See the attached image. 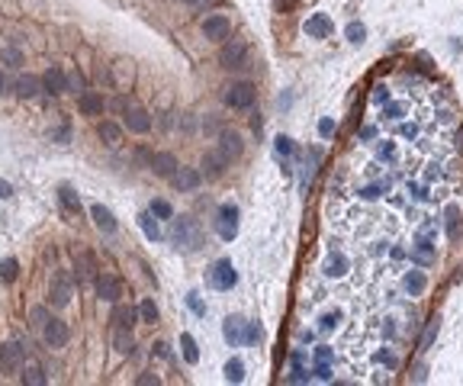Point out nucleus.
<instances>
[{"mask_svg":"<svg viewBox=\"0 0 463 386\" xmlns=\"http://www.w3.org/2000/svg\"><path fill=\"white\" fill-rule=\"evenodd\" d=\"M254 84L251 81H235V84H228L226 87V93H222V100H226V107H232V109H248V107H254Z\"/></svg>","mask_w":463,"mask_h":386,"instance_id":"f257e3e1","label":"nucleus"},{"mask_svg":"<svg viewBox=\"0 0 463 386\" xmlns=\"http://www.w3.org/2000/svg\"><path fill=\"white\" fill-rule=\"evenodd\" d=\"M71 293H74V280H71V274H68V270H55V274H52V286H49L52 306L65 309L68 302H71Z\"/></svg>","mask_w":463,"mask_h":386,"instance_id":"f03ea898","label":"nucleus"},{"mask_svg":"<svg viewBox=\"0 0 463 386\" xmlns=\"http://www.w3.org/2000/svg\"><path fill=\"white\" fill-rule=\"evenodd\" d=\"M174 242L177 248H187V252H194L200 245V229H196V222L190 216H180L174 222Z\"/></svg>","mask_w":463,"mask_h":386,"instance_id":"7ed1b4c3","label":"nucleus"},{"mask_svg":"<svg viewBox=\"0 0 463 386\" xmlns=\"http://www.w3.org/2000/svg\"><path fill=\"white\" fill-rule=\"evenodd\" d=\"M219 61L222 68H244L248 65V45L242 39H226V45L219 52Z\"/></svg>","mask_w":463,"mask_h":386,"instance_id":"20e7f679","label":"nucleus"},{"mask_svg":"<svg viewBox=\"0 0 463 386\" xmlns=\"http://www.w3.org/2000/svg\"><path fill=\"white\" fill-rule=\"evenodd\" d=\"M203 36L212 39V43H226L228 36H232V20L222 17V13H212V17L203 20Z\"/></svg>","mask_w":463,"mask_h":386,"instance_id":"39448f33","label":"nucleus"},{"mask_svg":"<svg viewBox=\"0 0 463 386\" xmlns=\"http://www.w3.org/2000/svg\"><path fill=\"white\" fill-rule=\"evenodd\" d=\"M42 338L49 348H65L68 338H71V328H68L65 319H49L42 325Z\"/></svg>","mask_w":463,"mask_h":386,"instance_id":"423d86ee","label":"nucleus"},{"mask_svg":"<svg viewBox=\"0 0 463 386\" xmlns=\"http://www.w3.org/2000/svg\"><path fill=\"white\" fill-rule=\"evenodd\" d=\"M93 290H97V296L107 302H119V296H123V284H119L113 274H97V277H93Z\"/></svg>","mask_w":463,"mask_h":386,"instance_id":"0eeeda50","label":"nucleus"},{"mask_svg":"<svg viewBox=\"0 0 463 386\" xmlns=\"http://www.w3.org/2000/svg\"><path fill=\"white\" fill-rule=\"evenodd\" d=\"M219 151H222V158L226 161L242 158V151H244L242 135H238L235 129H219Z\"/></svg>","mask_w":463,"mask_h":386,"instance_id":"6e6552de","label":"nucleus"},{"mask_svg":"<svg viewBox=\"0 0 463 386\" xmlns=\"http://www.w3.org/2000/svg\"><path fill=\"white\" fill-rule=\"evenodd\" d=\"M219 236L226 238V242H232V238L238 236V206H235V203H222V210H219Z\"/></svg>","mask_w":463,"mask_h":386,"instance_id":"1a4fd4ad","label":"nucleus"},{"mask_svg":"<svg viewBox=\"0 0 463 386\" xmlns=\"http://www.w3.org/2000/svg\"><path fill=\"white\" fill-rule=\"evenodd\" d=\"M235 284H238V274H235V268H232V261L222 258L219 264L212 268V286H216V290H232Z\"/></svg>","mask_w":463,"mask_h":386,"instance_id":"9d476101","label":"nucleus"},{"mask_svg":"<svg viewBox=\"0 0 463 386\" xmlns=\"http://www.w3.org/2000/svg\"><path fill=\"white\" fill-rule=\"evenodd\" d=\"M39 81H42V91L52 93V97H61V93H68V75L61 71V68H55V65H52L49 71L39 77Z\"/></svg>","mask_w":463,"mask_h":386,"instance_id":"9b49d317","label":"nucleus"},{"mask_svg":"<svg viewBox=\"0 0 463 386\" xmlns=\"http://www.w3.org/2000/svg\"><path fill=\"white\" fill-rule=\"evenodd\" d=\"M23 357H26V344H19V341L0 344V367L17 370L19 364H23Z\"/></svg>","mask_w":463,"mask_h":386,"instance_id":"f8f14e48","label":"nucleus"},{"mask_svg":"<svg viewBox=\"0 0 463 386\" xmlns=\"http://www.w3.org/2000/svg\"><path fill=\"white\" fill-rule=\"evenodd\" d=\"M200 180H203V174L196 168H177L174 174H171V184H174L180 193L196 190V187H200Z\"/></svg>","mask_w":463,"mask_h":386,"instance_id":"ddd939ff","label":"nucleus"},{"mask_svg":"<svg viewBox=\"0 0 463 386\" xmlns=\"http://www.w3.org/2000/svg\"><path fill=\"white\" fill-rule=\"evenodd\" d=\"M126 129L135 135H145L152 129V116H148L142 107H126Z\"/></svg>","mask_w":463,"mask_h":386,"instance_id":"4468645a","label":"nucleus"},{"mask_svg":"<svg viewBox=\"0 0 463 386\" xmlns=\"http://www.w3.org/2000/svg\"><path fill=\"white\" fill-rule=\"evenodd\" d=\"M148 168H152L158 177H168V180H171V174H174V171L180 168V164H177V158L171 155V151H158V155H152Z\"/></svg>","mask_w":463,"mask_h":386,"instance_id":"2eb2a0df","label":"nucleus"},{"mask_svg":"<svg viewBox=\"0 0 463 386\" xmlns=\"http://www.w3.org/2000/svg\"><path fill=\"white\" fill-rule=\"evenodd\" d=\"M39 91H42V81L33 75H19L17 81H13V93H17L19 100H33Z\"/></svg>","mask_w":463,"mask_h":386,"instance_id":"dca6fc26","label":"nucleus"},{"mask_svg":"<svg viewBox=\"0 0 463 386\" xmlns=\"http://www.w3.org/2000/svg\"><path fill=\"white\" fill-rule=\"evenodd\" d=\"M306 33H309V39H325V36L335 33V23L325 13H315V17L306 20Z\"/></svg>","mask_w":463,"mask_h":386,"instance_id":"f3484780","label":"nucleus"},{"mask_svg":"<svg viewBox=\"0 0 463 386\" xmlns=\"http://www.w3.org/2000/svg\"><path fill=\"white\" fill-rule=\"evenodd\" d=\"M77 109H81L84 116H103V109H107V103H103V97H100V93L84 91L81 97H77Z\"/></svg>","mask_w":463,"mask_h":386,"instance_id":"a211bd4d","label":"nucleus"},{"mask_svg":"<svg viewBox=\"0 0 463 386\" xmlns=\"http://www.w3.org/2000/svg\"><path fill=\"white\" fill-rule=\"evenodd\" d=\"M226 164L228 161L222 158V151H206V155H203V174L210 177V180H219V177L226 174Z\"/></svg>","mask_w":463,"mask_h":386,"instance_id":"6ab92c4d","label":"nucleus"},{"mask_svg":"<svg viewBox=\"0 0 463 386\" xmlns=\"http://www.w3.org/2000/svg\"><path fill=\"white\" fill-rule=\"evenodd\" d=\"M91 216H93V226L100 229V232H107V236H113L116 232V216H113L103 203H93L91 206Z\"/></svg>","mask_w":463,"mask_h":386,"instance_id":"aec40b11","label":"nucleus"},{"mask_svg":"<svg viewBox=\"0 0 463 386\" xmlns=\"http://www.w3.org/2000/svg\"><path fill=\"white\" fill-rule=\"evenodd\" d=\"M97 135H100L103 145H110V148H119V145H123V126H116L113 119H103L100 126H97Z\"/></svg>","mask_w":463,"mask_h":386,"instance_id":"412c9836","label":"nucleus"},{"mask_svg":"<svg viewBox=\"0 0 463 386\" xmlns=\"http://www.w3.org/2000/svg\"><path fill=\"white\" fill-rule=\"evenodd\" d=\"M74 268H77V277H81V280L97 277V261H93L91 252H77L74 254Z\"/></svg>","mask_w":463,"mask_h":386,"instance_id":"4be33fe9","label":"nucleus"},{"mask_svg":"<svg viewBox=\"0 0 463 386\" xmlns=\"http://www.w3.org/2000/svg\"><path fill=\"white\" fill-rule=\"evenodd\" d=\"M135 319H139V309L116 302V309H113V322H116V328H132Z\"/></svg>","mask_w":463,"mask_h":386,"instance_id":"5701e85b","label":"nucleus"},{"mask_svg":"<svg viewBox=\"0 0 463 386\" xmlns=\"http://www.w3.org/2000/svg\"><path fill=\"white\" fill-rule=\"evenodd\" d=\"M113 348H116V354H132L135 351L132 328H116V335H113Z\"/></svg>","mask_w":463,"mask_h":386,"instance_id":"b1692460","label":"nucleus"},{"mask_svg":"<svg viewBox=\"0 0 463 386\" xmlns=\"http://www.w3.org/2000/svg\"><path fill=\"white\" fill-rule=\"evenodd\" d=\"M244 319H226V328H222V335H226V341L228 344H244Z\"/></svg>","mask_w":463,"mask_h":386,"instance_id":"393cba45","label":"nucleus"},{"mask_svg":"<svg viewBox=\"0 0 463 386\" xmlns=\"http://www.w3.org/2000/svg\"><path fill=\"white\" fill-rule=\"evenodd\" d=\"M19 383H26V386H45V383H49V377H45V370L39 367V364H29V367L19 373Z\"/></svg>","mask_w":463,"mask_h":386,"instance_id":"a878e982","label":"nucleus"},{"mask_svg":"<svg viewBox=\"0 0 463 386\" xmlns=\"http://www.w3.org/2000/svg\"><path fill=\"white\" fill-rule=\"evenodd\" d=\"M139 226H142L148 242H161V226L155 222V213H142V216H139Z\"/></svg>","mask_w":463,"mask_h":386,"instance_id":"bb28decb","label":"nucleus"},{"mask_svg":"<svg viewBox=\"0 0 463 386\" xmlns=\"http://www.w3.org/2000/svg\"><path fill=\"white\" fill-rule=\"evenodd\" d=\"M425 286H428V277L421 274V270H412V274H405V290L412 296H421L425 293Z\"/></svg>","mask_w":463,"mask_h":386,"instance_id":"cd10ccee","label":"nucleus"},{"mask_svg":"<svg viewBox=\"0 0 463 386\" xmlns=\"http://www.w3.org/2000/svg\"><path fill=\"white\" fill-rule=\"evenodd\" d=\"M19 277V261L17 258H3L0 261V284H13Z\"/></svg>","mask_w":463,"mask_h":386,"instance_id":"c85d7f7f","label":"nucleus"},{"mask_svg":"<svg viewBox=\"0 0 463 386\" xmlns=\"http://www.w3.org/2000/svg\"><path fill=\"white\" fill-rule=\"evenodd\" d=\"M180 348H184V357H187V364H196L200 361V351H196V341H194V335H180Z\"/></svg>","mask_w":463,"mask_h":386,"instance_id":"c756f323","label":"nucleus"},{"mask_svg":"<svg viewBox=\"0 0 463 386\" xmlns=\"http://www.w3.org/2000/svg\"><path fill=\"white\" fill-rule=\"evenodd\" d=\"M226 380L228 383H242L244 380V364L238 361V357H232V361L226 364Z\"/></svg>","mask_w":463,"mask_h":386,"instance_id":"7c9ffc66","label":"nucleus"},{"mask_svg":"<svg viewBox=\"0 0 463 386\" xmlns=\"http://www.w3.org/2000/svg\"><path fill=\"white\" fill-rule=\"evenodd\" d=\"M58 196H61V203H65L68 213H81V200H77V193L71 190V187H61Z\"/></svg>","mask_w":463,"mask_h":386,"instance_id":"2f4dec72","label":"nucleus"},{"mask_svg":"<svg viewBox=\"0 0 463 386\" xmlns=\"http://www.w3.org/2000/svg\"><path fill=\"white\" fill-rule=\"evenodd\" d=\"M345 36H347V43L361 45L363 39H367V26H363V23H351V26L345 29Z\"/></svg>","mask_w":463,"mask_h":386,"instance_id":"473e14b6","label":"nucleus"},{"mask_svg":"<svg viewBox=\"0 0 463 386\" xmlns=\"http://www.w3.org/2000/svg\"><path fill=\"white\" fill-rule=\"evenodd\" d=\"M148 213H155L158 219H174V210H171V203H168V200H152Z\"/></svg>","mask_w":463,"mask_h":386,"instance_id":"72a5a7b5","label":"nucleus"},{"mask_svg":"<svg viewBox=\"0 0 463 386\" xmlns=\"http://www.w3.org/2000/svg\"><path fill=\"white\" fill-rule=\"evenodd\" d=\"M457 219H460V206H447V238H457Z\"/></svg>","mask_w":463,"mask_h":386,"instance_id":"f704fd0d","label":"nucleus"},{"mask_svg":"<svg viewBox=\"0 0 463 386\" xmlns=\"http://www.w3.org/2000/svg\"><path fill=\"white\" fill-rule=\"evenodd\" d=\"M139 316H142L145 322H152V325H155V322H158V306H155L152 300H145L142 306H139Z\"/></svg>","mask_w":463,"mask_h":386,"instance_id":"c9c22d12","label":"nucleus"},{"mask_svg":"<svg viewBox=\"0 0 463 386\" xmlns=\"http://www.w3.org/2000/svg\"><path fill=\"white\" fill-rule=\"evenodd\" d=\"M49 319H52V316H49V309H45V306H36V309H33V325L36 328H42Z\"/></svg>","mask_w":463,"mask_h":386,"instance_id":"e433bc0d","label":"nucleus"},{"mask_svg":"<svg viewBox=\"0 0 463 386\" xmlns=\"http://www.w3.org/2000/svg\"><path fill=\"white\" fill-rule=\"evenodd\" d=\"M434 335H438V319L428 325V332H425V338H421V351H428L431 341H434Z\"/></svg>","mask_w":463,"mask_h":386,"instance_id":"4c0bfd02","label":"nucleus"},{"mask_svg":"<svg viewBox=\"0 0 463 386\" xmlns=\"http://www.w3.org/2000/svg\"><path fill=\"white\" fill-rule=\"evenodd\" d=\"M68 91H81V93H84V77H81V75H77V71H74V75H68Z\"/></svg>","mask_w":463,"mask_h":386,"instance_id":"58836bf2","label":"nucleus"},{"mask_svg":"<svg viewBox=\"0 0 463 386\" xmlns=\"http://www.w3.org/2000/svg\"><path fill=\"white\" fill-rule=\"evenodd\" d=\"M277 151H280V155H293V139L280 135V139H277Z\"/></svg>","mask_w":463,"mask_h":386,"instance_id":"ea45409f","label":"nucleus"},{"mask_svg":"<svg viewBox=\"0 0 463 386\" xmlns=\"http://www.w3.org/2000/svg\"><path fill=\"white\" fill-rule=\"evenodd\" d=\"M187 302H190V309H194L196 316H203V312H206V309H203V302H200V296H196V293H190V296H187Z\"/></svg>","mask_w":463,"mask_h":386,"instance_id":"a19ab883","label":"nucleus"},{"mask_svg":"<svg viewBox=\"0 0 463 386\" xmlns=\"http://www.w3.org/2000/svg\"><path fill=\"white\" fill-rule=\"evenodd\" d=\"M203 132L219 135V126H216V119H212V116H206V119H203Z\"/></svg>","mask_w":463,"mask_h":386,"instance_id":"79ce46f5","label":"nucleus"},{"mask_svg":"<svg viewBox=\"0 0 463 386\" xmlns=\"http://www.w3.org/2000/svg\"><path fill=\"white\" fill-rule=\"evenodd\" d=\"M158 386L161 383V380H158V373H142V377H139V386Z\"/></svg>","mask_w":463,"mask_h":386,"instance_id":"37998d69","label":"nucleus"},{"mask_svg":"<svg viewBox=\"0 0 463 386\" xmlns=\"http://www.w3.org/2000/svg\"><path fill=\"white\" fill-rule=\"evenodd\" d=\"M319 132H322V135H331V132H335V123H331V119H322V123H319Z\"/></svg>","mask_w":463,"mask_h":386,"instance_id":"c03bdc74","label":"nucleus"},{"mask_svg":"<svg viewBox=\"0 0 463 386\" xmlns=\"http://www.w3.org/2000/svg\"><path fill=\"white\" fill-rule=\"evenodd\" d=\"M10 196H13V187L7 180H0V200H10Z\"/></svg>","mask_w":463,"mask_h":386,"instance_id":"a18cd8bd","label":"nucleus"},{"mask_svg":"<svg viewBox=\"0 0 463 386\" xmlns=\"http://www.w3.org/2000/svg\"><path fill=\"white\" fill-rule=\"evenodd\" d=\"M155 354H158V357H168V344L158 341V344H155Z\"/></svg>","mask_w":463,"mask_h":386,"instance_id":"49530a36","label":"nucleus"},{"mask_svg":"<svg viewBox=\"0 0 463 386\" xmlns=\"http://www.w3.org/2000/svg\"><path fill=\"white\" fill-rule=\"evenodd\" d=\"M0 93H7V75L0 71Z\"/></svg>","mask_w":463,"mask_h":386,"instance_id":"de8ad7c7","label":"nucleus"},{"mask_svg":"<svg viewBox=\"0 0 463 386\" xmlns=\"http://www.w3.org/2000/svg\"><path fill=\"white\" fill-rule=\"evenodd\" d=\"M187 3H194V7H203V3H206V0H187Z\"/></svg>","mask_w":463,"mask_h":386,"instance_id":"09e8293b","label":"nucleus"}]
</instances>
